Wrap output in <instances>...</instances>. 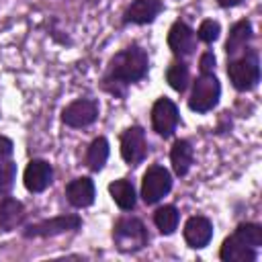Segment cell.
I'll list each match as a JSON object with an SVG mask.
<instances>
[{"label": "cell", "instance_id": "obj_1", "mask_svg": "<svg viewBox=\"0 0 262 262\" xmlns=\"http://www.w3.org/2000/svg\"><path fill=\"white\" fill-rule=\"evenodd\" d=\"M147 70H149L147 51L141 45L133 43L113 55L102 76V88L108 90L111 94L125 96V88L133 82L143 80L147 76Z\"/></svg>", "mask_w": 262, "mask_h": 262}, {"label": "cell", "instance_id": "obj_2", "mask_svg": "<svg viewBox=\"0 0 262 262\" xmlns=\"http://www.w3.org/2000/svg\"><path fill=\"white\" fill-rule=\"evenodd\" d=\"M227 76L235 90L248 92L254 90L260 82V61L258 53L254 49H246L237 57H231L227 61Z\"/></svg>", "mask_w": 262, "mask_h": 262}, {"label": "cell", "instance_id": "obj_3", "mask_svg": "<svg viewBox=\"0 0 262 262\" xmlns=\"http://www.w3.org/2000/svg\"><path fill=\"white\" fill-rule=\"evenodd\" d=\"M147 229L137 217H121L113 227V242L119 252L133 254L147 246Z\"/></svg>", "mask_w": 262, "mask_h": 262}, {"label": "cell", "instance_id": "obj_4", "mask_svg": "<svg viewBox=\"0 0 262 262\" xmlns=\"http://www.w3.org/2000/svg\"><path fill=\"white\" fill-rule=\"evenodd\" d=\"M221 96V84L213 74H201L194 84L188 98V108L194 113H209L217 106Z\"/></svg>", "mask_w": 262, "mask_h": 262}, {"label": "cell", "instance_id": "obj_5", "mask_svg": "<svg viewBox=\"0 0 262 262\" xmlns=\"http://www.w3.org/2000/svg\"><path fill=\"white\" fill-rule=\"evenodd\" d=\"M170 190H172V174L160 164L149 166L143 174V180H141V199H143V203L145 205H156Z\"/></svg>", "mask_w": 262, "mask_h": 262}, {"label": "cell", "instance_id": "obj_6", "mask_svg": "<svg viewBox=\"0 0 262 262\" xmlns=\"http://www.w3.org/2000/svg\"><path fill=\"white\" fill-rule=\"evenodd\" d=\"M80 227H82V219L78 215H57V217L27 225L23 235L25 237H53L66 231H76Z\"/></svg>", "mask_w": 262, "mask_h": 262}, {"label": "cell", "instance_id": "obj_7", "mask_svg": "<svg viewBox=\"0 0 262 262\" xmlns=\"http://www.w3.org/2000/svg\"><path fill=\"white\" fill-rule=\"evenodd\" d=\"M98 119V102L94 98H78L61 111V121L68 127L82 129Z\"/></svg>", "mask_w": 262, "mask_h": 262}, {"label": "cell", "instance_id": "obj_8", "mask_svg": "<svg viewBox=\"0 0 262 262\" xmlns=\"http://www.w3.org/2000/svg\"><path fill=\"white\" fill-rule=\"evenodd\" d=\"M178 121H180L178 108L170 98L162 96L154 102V106H151V127L160 137H170L176 131Z\"/></svg>", "mask_w": 262, "mask_h": 262}, {"label": "cell", "instance_id": "obj_9", "mask_svg": "<svg viewBox=\"0 0 262 262\" xmlns=\"http://www.w3.org/2000/svg\"><path fill=\"white\" fill-rule=\"evenodd\" d=\"M147 154V141H145V131L137 125L127 127L121 135V158L129 166H139Z\"/></svg>", "mask_w": 262, "mask_h": 262}, {"label": "cell", "instance_id": "obj_10", "mask_svg": "<svg viewBox=\"0 0 262 262\" xmlns=\"http://www.w3.org/2000/svg\"><path fill=\"white\" fill-rule=\"evenodd\" d=\"M168 47L178 57L192 55L196 49V33L186 23L176 20L168 31Z\"/></svg>", "mask_w": 262, "mask_h": 262}, {"label": "cell", "instance_id": "obj_11", "mask_svg": "<svg viewBox=\"0 0 262 262\" xmlns=\"http://www.w3.org/2000/svg\"><path fill=\"white\" fill-rule=\"evenodd\" d=\"M25 188L29 192H43L53 182V168L47 160H31L23 174Z\"/></svg>", "mask_w": 262, "mask_h": 262}, {"label": "cell", "instance_id": "obj_12", "mask_svg": "<svg viewBox=\"0 0 262 262\" xmlns=\"http://www.w3.org/2000/svg\"><path fill=\"white\" fill-rule=\"evenodd\" d=\"M182 233H184V242L188 244V248L201 250L213 237V223L203 215H194L184 223V231Z\"/></svg>", "mask_w": 262, "mask_h": 262}, {"label": "cell", "instance_id": "obj_13", "mask_svg": "<svg viewBox=\"0 0 262 262\" xmlns=\"http://www.w3.org/2000/svg\"><path fill=\"white\" fill-rule=\"evenodd\" d=\"M164 4L160 0H133L129 4V8L123 14V23L125 25H147L154 23L156 16L162 12Z\"/></svg>", "mask_w": 262, "mask_h": 262}, {"label": "cell", "instance_id": "obj_14", "mask_svg": "<svg viewBox=\"0 0 262 262\" xmlns=\"http://www.w3.org/2000/svg\"><path fill=\"white\" fill-rule=\"evenodd\" d=\"M94 194H96V188H94V182L88 178V176H82V178H74L68 186H66V199L72 207L76 209H84V207H90L94 203Z\"/></svg>", "mask_w": 262, "mask_h": 262}, {"label": "cell", "instance_id": "obj_15", "mask_svg": "<svg viewBox=\"0 0 262 262\" xmlns=\"http://www.w3.org/2000/svg\"><path fill=\"white\" fill-rule=\"evenodd\" d=\"M250 39H252V23L246 20V18L237 20L231 27L229 37L225 41V53H227V57L231 59V57H237L239 53H244L248 49Z\"/></svg>", "mask_w": 262, "mask_h": 262}, {"label": "cell", "instance_id": "obj_16", "mask_svg": "<svg viewBox=\"0 0 262 262\" xmlns=\"http://www.w3.org/2000/svg\"><path fill=\"white\" fill-rule=\"evenodd\" d=\"M219 258L223 262H254L256 260V250L246 246L239 237H235L231 233L229 237L223 239L221 250H219Z\"/></svg>", "mask_w": 262, "mask_h": 262}, {"label": "cell", "instance_id": "obj_17", "mask_svg": "<svg viewBox=\"0 0 262 262\" xmlns=\"http://www.w3.org/2000/svg\"><path fill=\"white\" fill-rule=\"evenodd\" d=\"M25 205L12 196H4L0 201V229L12 231L25 221Z\"/></svg>", "mask_w": 262, "mask_h": 262}, {"label": "cell", "instance_id": "obj_18", "mask_svg": "<svg viewBox=\"0 0 262 262\" xmlns=\"http://www.w3.org/2000/svg\"><path fill=\"white\" fill-rule=\"evenodd\" d=\"M192 160H194V149H192L190 141L176 139L172 149H170V162H172L174 174L176 176H186L190 166H192Z\"/></svg>", "mask_w": 262, "mask_h": 262}, {"label": "cell", "instance_id": "obj_19", "mask_svg": "<svg viewBox=\"0 0 262 262\" xmlns=\"http://www.w3.org/2000/svg\"><path fill=\"white\" fill-rule=\"evenodd\" d=\"M108 192H111V199L115 201V205L123 211H131L135 209V203H137V194H135V188L129 180L125 178H119V180H113L108 184Z\"/></svg>", "mask_w": 262, "mask_h": 262}, {"label": "cell", "instance_id": "obj_20", "mask_svg": "<svg viewBox=\"0 0 262 262\" xmlns=\"http://www.w3.org/2000/svg\"><path fill=\"white\" fill-rule=\"evenodd\" d=\"M108 160V141L106 137H94L86 149V166L92 172H100Z\"/></svg>", "mask_w": 262, "mask_h": 262}, {"label": "cell", "instance_id": "obj_21", "mask_svg": "<svg viewBox=\"0 0 262 262\" xmlns=\"http://www.w3.org/2000/svg\"><path fill=\"white\" fill-rule=\"evenodd\" d=\"M178 219H180V213L174 205H164L154 213V223L162 235H172L174 229L178 227Z\"/></svg>", "mask_w": 262, "mask_h": 262}, {"label": "cell", "instance_id": "obj_22", "mask_svg": "<svg viewBox=\"0 0 262 262\" xmlns=\"http://www.w3.org/2000/svg\"><path fill=\"white\" fill-rule=\"evenodd\" d=\"M166 80H168V84H170L172 90H176V92H184L186 86H188V80H190L188 66H186L184 61H180V59L172 61L170 68L166 70Z\"/></svg>", "mask_w": 262, "mask_h": 262}, {"label": "cell", "instance_id": "obj_23", "mask_svg": "<svg viewBox=\"0 0 262 262\" xmlns=\"http://www.w3.org/2000/svg\"><path fill=\"white\" fill-rule=\"evenodd\" d=\"M235 237H239L246 246L250 248H260L262 246V227L258 223H239L233 231Z\"/></svg>", "mask_w": 262, "mask_h": 262}, {"label": "cell", "instance_id": "obj_24", "mask_svg": "<svg viewBox=\"0 0 262 262\" xmlns=\"http://www.w3.org/2000/svg\"><path fill=\"white\" fill-rule=\"evenodd\" d=\"M16 178V164L12 162H0V194H8L14 186Z\"/></svg>", "mask_w": 262, "mask_h": 262}, {"label": "cell", "instance_id": "obj_25", "mask_svg": "<svg viewBox=\"0 0 262 262\" xmlns=\"http://www.w3.org/2000/svg\"><path fill=\"white\" fill-rule=\"evenodd\" d=\"M219 33H221L219 23H217V20H213V18H207V20H203V23H201V27H199V31H196V37H199L203 43L211 45L213 41H217V39H219Z\"/></svg>", "mask_w": 262, "mask_h": 262}, {"label": "cell", "instance_id": "obj_26", "mask_svg": "<svg viewBox=\"0 0 262 262\" xmlns=\"http://www.w3.org/2000/svg\"><path fill=\"white\" fill-rule=\"evenodd\" d=\"M199 68H201V74H213V70H215V55L211 51H205L201 55Z\"/></svg>", "mask_w": 262, "mask_h": 262}, {"label": "cell", "instance_id": "obj_27", "mask_svg": "<svg viewBox=\"0 0 262 262\" xmlns=\"http://www.w3.org/2000/svg\"><path fill=\"white\" fill-rule=\"evenodd\" d=\"M14 151V143L6 137V135H0V162H6Z\"/></svg>", "mask_w": 262, "mask_h": 262}, {"label": "cell", "instance_id": "obj_28", "mask_svg": "<svg viewBox=\"0 0 262 262\" xmlns=\"http://www.w3.org/2000/svg\"><path fill=\"white\" fill-rule=\"evenodd\" d=\"M244 0H217V4L221 6V8H233V6H237V4H242Z\"/></svg>", "mask_w": 262, "mask_h": 262}]
</instances>
